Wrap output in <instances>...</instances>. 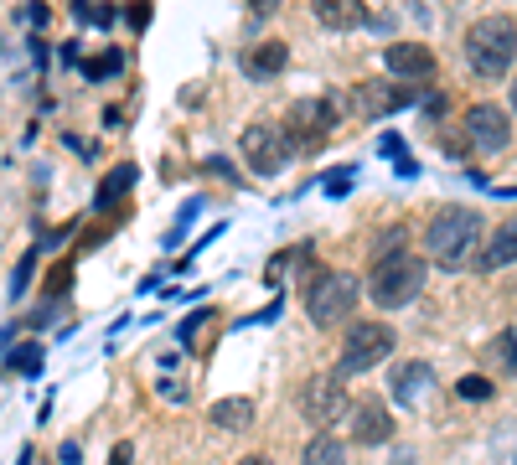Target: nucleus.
<instances>
[{"mask_svg":"<svg viewBox=\"0 0 517 465\" xmlns=\"http://www.w3.org/2000/svg\"><path fill=\"white\" fill-rule=\"evenodd\" d=\"M424 259L419 254H409V248H399V254H383V259H373V274H368V295H373V305H383V310H399V305H409L419 290H424Z\"/></svg>","mask_w":517,"mask_h":465,"instance_id":"nucleus-3","label":"nucleus"},{"mask_svg":"<svg viewBox=\"0 0 517 465\" xmlns=\"http://www.w3.org/2000/svg\"><path fill=\"white\" fill-rule=\"evenodd\" d=\"M32 269H37V248H32V254H26L21 264H16V274H11V295H21L26 285H32Z\"/></svg>","mask_w":517,"mask_h":465,"instance_id":"nucleus-22","label":"nucleus"},{"mask_svg":"<svg viewBox=\"0 0 517 465\" xmlns=\"http://www.w3.org/2000/svg\"><path fill=\"white\" fill-rule=\"evenodd\" d=\"M481 238V217L471 207H440L424 228V254H430L440 269H461L471 259V248Z\"/></svg>","mask_w":517,"mask_h":465,"instance_id":"nucleus-1","label":"nucleus"},{"mask_svg":"<svg viewBox=\"0 0 517 465\" xmlns=\"http://www.w3.org/2000/svg\"><path fill=\"white\" fill-rule=\"evenodd\" d=\"M311 16L331 31H357L368 26V0H311Z\"/></svg>","mask_w":517,"mask_h":465,"instance_id":"nucleus-13","label":"nucleus"},{"mask_svg":"<svg viewBox=\"0 0 517 465\" xmlns=\"http://www.w3.org/2000/svg\"><path fill=\"white\" fill-rule=\"evenodd\" d=\"M275 6H280V0H249V11H254V16H269Z\"/></svg>","mask_w":517,"mask_h":465,"instance_id":"nucleus-28","label":"nucleus"},{"mask_svg":"<svg viewBox=\"0 0 517 465\" xmlns=\"http://www.w3.org/2000/svg\"><path fill=\"white\" fill-rule=\"evenodd\" d=\"M507 264H517V223H502L486 238V254H481V269H507Z\"/></svg>","mask_w":517,"mask_h":465,"instance_id":"nucleus-17","label":"nucleus"},{"mask_svg":"<svg viewBox=\"0 0 517 465\" xmlns=\"http://www.w3.org/2000/svg\"><path fill=\"white\" fill-rule=\"evenodd\" d=\"M455 393H461L466 403H486V398H492V383H486V378H461Z\"/></svg>","mask_w":517,"mask_h":465,"instance_id":"nucleus-21","label":"nucleus"},{"mask_svg":"<svg viewBox=\"0 0 517 465\" xmlns=\"http://www.w3.org/2000/svg\"><path fill=\"white\" fill-rule=\"evenodd\" d=\"M300 460H306V465H347V440H337L331 429H321Z\"/></svg>","mask_w":517,"mask_h":465,"instance_id":"nucleus-18","label":"nucleus"},{"mask_svg":"<svg viewBox=\"0 0 517 465\" xmlns=\"http://www.w3.org/2000/svg\"><path fill=\"white\" fill-rule=\"evenodd\" d=\"M109 465H130V445H119V450H114V460H109Z\"/></svg>","mask_w":517,"mask_h":465,"instance_id":"nucleus-30","label":"nucleus"},{"mask_svg":"<svg viewBox=\"0 0 517 465\" xmlns=\"http://www.w3.org/2000/svg\"><path fill=\"white\" fill-rule=\"evenodd\" d=\"M507 109H512V114H517V83H512V104H507Z\"/></svg>","mask_w":517,"mask_h":465,"instance_id":"nucleus-32","label":"nucleus"},{"mask_svg":"<svg viewBox=\"0 0 517 465\" xmlns=\"http://www.w3.org/2000/svg\"><path fill=\"white\" fill-rule=\"evenodd\" d=\"M512 57H517V26H512V16H486V21H476L466 31V62H471L476 78H507Z\"/></svg>","mask_w":517,"mask_h":465,"instance_id":"nucleus-2","label":"nucleus"},{"mask_svg":"<svg viewBox=\"0 0 517 465\" xmlns=\"http://www.w3.org/2000/svg\"><path fill=\"white\" fill-rule=\"evenodd\" d=\"M383 357H393V326L383 321H357L342 341L337 357V378H357V372H373Z\"/></svg>","mask_w":517,"mask_h":465,"instance_id":"nucleus-5","label":"nucleus"},{"mask_svg":"<svg viewBox=\"0 0 517 465\" xmlns=\"http://www.w3.org/2000/svg\"><path fill=\"white\" fill-rule=\"evenodd\" d=\"M430 388H435V367L430 362H404L399 372H393V398H399L404 409H414Z\"/></svg>","mask_w":517,"mask_h":465,"instance_id":"nucleus-14","label":"nucleus"},{"mask_svg":"<svg viewBox=\"0 0 517 465\" xmlns=\"http://www.w3.org/2000/svg\"><path fill=\"white\" fill-rule=\"evenodd\" d=\"M352 176H357L352 166H342L337 176H326V181H321V186H326V197H347V186H352Z\"/></svg>","mask_w":517,"mask_h":465,"instance_id":"nucleus-25","label":"nucleus"},{"mask_svg":"<svg viewBox=\"0 0 517 465\" xmlns=\"http://www.w3.org/2000/svg\"><path fill=\"white\" fill-rule=\"evenodd\" d=\"M11 367H16V372H42V352H37V347H16V352H11Z\"/></svg>","mask_w":517,"mask_h":465,"instance_id":"nucleus-24","label":"nucleus"},{"mask_svg":"<svg viewBox=\"0 0 517 465\" xmlns=\"http://www.w3.org/2000/svg\"><path fill=\"white\" fill-rule=\"evenodd\" d=\"M290 68V47L285 42H259L249 57H243V73H249V78H275V73H285Z\"/></svg>","mask_w":517,"mask_h":465,"instance_id":"nucleus-15","label":"nucleus"},{"mask_svg":"<svg viewBox=\"0 0 517 465\" xmlns=\"http://www.w3.org/2000/svg\"><path fill=\"white\" fill-rule=\"evenodd\" d=\"M378 155H388V161H404V140H399V135H383V140H378Z\"/></svg>","mask_w":517,"mask_h":465,"instance_id":"nucleus-26","label":"nucleus"},{"mask_svg":"<svg viewBox=\"0 0 517 465\" xmlns=\"http://www.w3.org/2000/svg\"><path fill=\"white\" fill-rule=\"evenodd\" d=\"M352 440L357 445H388L393 440V414H388L383 398H368L352 409Z\"/></svg>","mask_w":517,"mask_h":465,"instance_id":"nucleus-11","label":"nucleus"},{"mask_svg":"<svg viewBox=\"0 0 517 465\" xmlns=\"http://www.w3.org/2000/svg\"><path fill=\"white\" fill-rule=\"evenodd\" d=\"M357 295H362V285L352 274H342V269H321L311 285H306V316L326 331V326H342L347 316H352V305H357Z\"/></svg>","mask_w":517,"mask_h":465,"instance_id":"nucleus-4","label":"nucleus"},{"mask_svg":"<svg viewBox=\"0 0 517 465\" xmlns=\"http://www.w3.org/2000/svg\"><path fill=\"white\" fill-rule=\"evenodd\" d=\"M300 414H306L316 429H331L337 419H347L352 414L347 383L337 378V372H316V378H306V388H300Z\"/></svg>","mask_w":517,"mask_h":465,"instance_id":"nucleus-7","label":"nucleus"},{"mask_svg":"<svg viewBox=\"0 0 517 465\" xmlns=\"http://www.w3.org/2000/svg\"><path fill=\"white\" fill-rule=\"evenodd\" d=\"M119 68H125V52L109 47V52H99V57H88V62H83V78H88V83H104V78H114Z\"/></svg>","mask_w":517,"mask_h":465,"instance_id":"nucleus-20","label":"nucleus"},{"mask_svg":"<svg viewBox=\"0 0 517 465\" xmlns=\"http://www.w3.org/2000/svg\"><path fill=\"white\" fill-rule=\"evenodd\" d=\"M383 68H388V78H399V83H430L435 78V52L419 47V42H393L383 52Z\"/></svg>","mask_w":517,"mask_h":465,"instance_id":"nucleus-10","label":"nucleus"},{"mask_svg":"<svg viewBox=\"0 0 517 465\" xmlns=\"http://www.w3.org/2000/svg\"><path fill=\"white\" fill-rule=\"evenodd\" d=\"M238 150H243V166H249L254 176H280L285 161H290V145H285V135L275 130V124H249Z\"/></svg>","mask_w":517,"mask_h":465,"instance_id":"nucleus-8","label":"nucleus"},{"mask_svg":"<svg viewBox=\"0 0 517 465\" xmlns=\"http://www.w3.org/2000/svg\"><path fill=\"white\" fill-rule=\"evenodd\" d=\"M357 99L368 114H399L414 104V83H399V78H378V83H362Z\"/></svg>","mask_w":517,"mask_h":465,"instance_id":"nucleus-12","label":"nucleus"},{"mask_svg":"<svg viewBox=\"0 0 517 465\" xmlns=\"http://www.w3.org/2000/svg\"><path fill=\"white\" fill-rule=\"evenodd\" d=\"M238 465H275V460H264V455H249V460H238Z\"/></svg>","mask_w":517,"mask_h":465,"instance_id":"nucleus-31","label":"nucleus"},{"mask_svg":"<svg viewBox=\"0 0 517 465\" xmlns=\"http://www.w3.org/2000/svg\"><path fill=\"white\" fill-rule=\"evenodd\" d=\"M331 130H337V109H331V99H300V104H290V114H285V145L290 150H321L326 140H331Z\"/></svg>","mask_w":517,"mask_h":465,"instance_id":"nucleus-6","label":"nucleus"},{"mask_svg":"<svg viewBox=\"0 0 517 465\" xmlns=\"http://www.w3.org/2000/svg\"><path fill=\"white\" fill-rule=\"evenodd\" d=\"M145 21H150V6H145V0H135V6H130V26L145 31Z\"/></svg>","mask_w":517,"mask_h":465,"instance_id":"nucleus-27","label":"nucleus"},{"mask_svg":"<svg viewBox=\"0 0 517 465\" xmlns=\"http://www.w3.org/2000/svg\"><path fill=\"white\" fill-rule=\"evenodd\" d=\"M130 186H135V166H114L109 176H104V186H99V207L109 212L119 197H125L130 192Z\"/></svg>","mask_w":517,"mask_h":465,"instance_id":"nucleus-19","label":"nucleus"},{"mask_svg":"<svg viewBox=\"0 0 517 465\" xmlns=\"http://www.w3.org/2000/svg\"><path fill=\"white\" fill-rule=\"evenodd\" d=\"M218 429H249L254 424V398H243V393H233V398H218L212 403V414H207Z\"/></svg>","mask_w":517,"mask_h":465,"instance_id":"nucleus-16","label":"nucleus"},{"mask_svg":"<svg viewBox=\"0 0 517 465\" xmlns=\"http://www.w3.org/2000/svg\"><path fill=\"white\" fill-rule=\"evenodd\" d=\"M207 316H212V310H192V316H187V321H181V347H192V341L202 336V326H207Z\"/></svg>","mask_w":517,"mask_h":465,"instance_id":"nucleus-23","label":"nucleus"},{"mask_svg":"<svg viewBox=\"0 0 517 465\" xmlns=\"http://www.w3.org/2000/svg\"><path fill=\"white\" fill-rule=\"evenodd\" d=\"M466 135H471V145H476L481 155H497V150H507V140H512V119H507V109H497V104H471V109H466Z\"/></svg>","mask_w":517,"mask_h":465,"instance_id":"nucleus-9","label":"nucleus"},{"mask_svg":"<svg viewBox=\"0 0 517 465\" xmlns=\"http://www.w3.org/2000/svg\"><path fill=\"white\" fill-rule=\"evenodd\" d=\"M57 460H63V465H78L83 455H78V445H63V455H57Z\"/></svg>","mask_w":517,"mask_h":465,"instance_id":"nucleus-29","label":"nucleus"}]
</instances>
